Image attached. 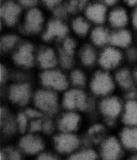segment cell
<instances>
[{"label": "cell", "instance_id": "obj_1", "mask_svg": "<svg viewBox=\"0 0 137 160\" xmlns=\"http://www.w3.org/2000/svg\"><path fill=\"white\" fill-rule=\"evenodd\" d=\"M98 62L103 70L116 71L125 65L124 51L109 45L103 48L99 55Z\"/></svg>", "mask_w": 137, "mask_h": 160}, {"label": "cell", "instance_id": "obj_2", "mask_svg": "<svg viewBox=\"0 0 137 160\" xmlns=\"http://www.w3.org/2000/svg\"><path fill=\"white\" fill-rule=\"evenodd\" d=\"M131 9L123 3L109 8L107 24L112 30L131 27Z\"/></svg>", "mask_w": 137, "mask_h": 160}, {"label": "cell", "instance_id": "obj_3", "mask_svg": "<svg viewBox=\"0 0 137 160\" xmlns=\"http://www.w3.org/2000/svg\"><path fill=\"white\" fill-rule=\"evenodd\" d=\"M90 87L95 95L106 96L112 92L117 86L113 75L103 70L94 73L90 83Z\"/></svg>", "mask_w": 137, "mask_h": 160}, {"label": "cell", "instance_id": "obj_4", "mask_svg": "<svg viewBox=\"0 0 137 160\" xmlns=\"http://www.w3.org/2000/svg\"><path fill=\"white\" fill-rule=\"evenodd\" d=\"M137 39V33L131 27L114 29L111 32L110 45L124 51L136 44Z\"/></svg>", "mask_w": 137, "mask_h": 160}, {"label": "cell", "instance_id": "obj_5", "mask_svg": "<svg viewBox=\"0 0 137 160\" xmlns=\"http://www.w3.org/2000/svg\"><path fill=\"white\" fill-rule=\"evenodd\" d=\"M109 8L98 1L89 2L84 9L85 18L91 24H94L95 26L104 25L107 23Z\"/></svg>", "mask_w": 137, "mask_h": 160}, {"label": "cell", "instance_id": "obj_6", "mask_svg": "<svg viewBox=\"0 0 137 160\" xmlns=\"http://www.w3.org/2000/svg\"><path fill=\"white\" fill-rule=\"evenodd\" d=\"M123 100L116 96H111L101 102L100 108L101 113L108 118L110 122L121 116L124 106Z\"/></svg>", "mask_w": 137, "mask_h": 160}, {"label": "cell", "instance_id": "obj_7", "mask_svg": "<svg viewBox=\"0 0 137 160\" xmlns=\"http://www.w3.org/2000/svg\"><path fill=\"white\" fill-rule=\"evenodd\" d=\"M124 148L119 138L110 137L102 143L101 156L105 160H117L121 158Z\"/></svg>", "mask_w": 137, "mask_h": 160}, {"label": "cell", "instance_id": "obj_8", "mask_svg": "<svg viewBox=\"0 0 137 160\" xmlns=\"http://www.w3.org/2000/svg\"><path fill=\"white\" fill-rule=\"evenodd\" d=\"M116 86L126 92L136 87L132 68L126 65L114 71L113 74Z\"/></svg>", "mask_w": 137, "mask_h": 160}, {"label": "cell", "instance_id": "obj_9", "mask_svg": "<svg viewBox=\"0 0 137 160\" xmlns=\"http://www.w3.org/2000/svg\"><path fill=\"white\" fill-rule=\"evenodd\" d=\"M111 28L104 25H97L92 28L88 37L91 44L95 47L104 48L110 45Z\"/></svg>", "mask_w": 137, "mask_h": 160}, {"label": "cell", "instance_id": "obj_10", "mask_svg": "<svg viewBox=\"0 0 137 160\" xmlns=\"http://www.w3.org/2000/svg\"><path fill=\"white\" fill-rule=\"evenodd\" d=\"M64 106L68 109L84 110L87 106L86 96L80 90H73L66 93L64 97Z\"/></svg>", "mask_w": 137, "mask_h": 160}, {"label": "cell", "instance_id": "obj_11", "mask_svg": "<svg viewBox=\"0 0 137 160\" xmlns=\"http://www.w3.org/2000/svg\"><path fill=\"white\" fill-rule=\"evenodd\" d=\"M34 102L37 107L42 110L53 113L57 107L56 96L50 92L41 91L36 93Z\"/></svg>", "mask_w": 137, "mask_h": 160}, {"label": "cell", "instance_id": "obj_12", "mask_svg": "<svg viewBox=\"0 0 137 160\" xmlns=\"http://www.w3.org/2000/svg\"><path fill=\"white\" fill-rule=\"evenodd\" d=\"M41 81L45 86L62 90L67 86V81L64 74L55 71L43 72L41 76Z\"/></svg>", "mask_w": 137, "mask_h": 160}, {"label": "cell", "instance_id": "obj_13", "mask_svg": "<svg viewBox=\"0 0 137 160\" xmlns=\"http://www.w3.org/2000/svg\"><path fill=\"white\" fill-rule=\"evenodd\" d=\"M119 138L124 148L137 151V126H125L120 131Z\"/></svg>", "mask_w": 137, "mask_h": 160}, {"label": "cell", "instance_id": "obj_14", "mask_svg": "<svg viewBox=\"0 0 137 160\" xmlns=\"http://www.w3.org/2000/svg\"><path fill=\"white\" fill-rule=\"evenodd\" d=\"M120 117L125 126H137V99L126 100Z\"/></svg>", "mask_w": 137, "mask_h": 160}, {"label": "cell", "instance_id": "obj_15", "mask_svg": "<svg viewBox=\"0 0 137 160\" xmlns=\"http://www.w3.org/2000/svg\"><path fill=\"white\" fill-rule=\"evenodd\" d=\"M55 142L58 151L62 153H69L78 148L79 140L73 135L65 134L55 137Z\"/></svg>", "mask_w": 137, "mask_h": 160}, {"label": "cell", "instance_id": "obj_16", "mask_svg": "<svg viewBox=\"0 0 137 160\" xmlns=\"http://www.w3.org/2000/svg\"><path fill=\"white\" fill-rule=\"evenodd\" d=\"M43 17L42 13L37 9L29 10L25 20L24 28L29 33H36L40 29L43 24Z\"/></svg>", "mask_w": 137, "mask_h": 160}, {"label": "cell", "instance_id": "obj_17", "mask_svg": "<svg viewBox=\"0 0 137 160\" xmlns=\"http://www.w3.org/2000/svg\"><path fill=\"white\" fill-rule=\"evenodd\" d=\"M67 27L60 21L54 20L51 21L48 26L43 34L44 40L50 41L54 39L63 38L67 34Z\"/></svg>", "mask_w": 137, "mask_h": 160}, {"label": "cell", "instance_id": "obj_18", "mask_svg": "<svg viewBox=\"0 0 137 160\" xmlns=\"http://www.w3.org/2000/svg\"><path fill=\"white\" fill-rule=\"evenodd\" d=\"M33 47L29 43L23 44L18 49L14 56V60L17 64L29 67L34 61Z\"/></svg>", "mask_w": 137, "mask_h": 160}, {"label": "cell", "instance_id": "obj_19", "mask_svg": "<svg viewBox=\"0 0 137 160\" xmlns=\"http://www.w3.org/2000/svg\"><path fill=\"white\" fill-rule=\"evenodd\" d=\"M20 7L12 2L5 3L1 9V15L8 26L14 25L20 13Z\"/></svg>", "mask_w": 137, "mask_h": 160}, {"label": "cell", "instance_id": "obj_20", "mask_svg": "<svg viewBox=\"0 0 137 160\" xmlns=\"http://www.w3.org/2000/svg\"><path fill=\"white\" fill-rule=\"evenodd\" d=\"M10 98L13 102L23 105L26 104L29 96V86L27 84L14 85L10 89Z\"/></svg>", "mask_w": 137, "mask_h": 160}, {"label": "cell", "instance_id": "obj_21", "mask_svg": "<svg viewBox=\"0 0 137 160\" xmlns=\"http://www.w3.org/2000/svg\"><path fill=\"white\" fill-rule=\"evenodd\" d=\"M20 146L28 153L35 154L42 150L43 144L40 139L32 136H27L21 140Z\"/></svg>", "mask_w": 137, "mask_h": 160}, {"label": "cell", "instance_id": "obj_22", "mask_svg": "<svg viewBox=\"0 0 137 160\" xmlns=\"http://www.w3.org/2000/svg\"><path fill=\"white\" fill-rule=\"evenodd\" d=\"M72 27L75 34L81 37L88 36L92 28L91 23L85 17L75 18L73 21Z\"/></svg>", "mask_w": 137, "mask_h": 160}, {"label": "cell", "instance_id": "obj_23", "mask_svg": "<svg viewBox=\"0 0 137 160\" xmlns=\"http://www.w3.org/2000/svg\"><path fill=\"white\" fill-rule=\"evenodd\" d=\"M80 122V117L75 113L65 115L59 122V128L64 132H71L77 129Z\"/></svg>", "mask_w": 137, "mask_h": 160}, {"label": "cell", "instance_id": "obj_24", "mask_svg": "<svg viewBox=\"0 0 137 160\" xmlns=\"http://www.w3.org/2000/svg\"><path fill=\"white\" fill-rule=\"evenodd\" d=\"M80 58L81 61L85 66L93 65L97 60V54L94 46L91 44L83 46L81 50Z\"/></svg>", "mask_w": 137, "mask_h": 160}, {"label": "cell", "instance_id": "obj_25", "mask_svg": "<svg viewBox=\"0 0 137 160\" xmlns=\"http://www.w3.org/2000/svg\"><path fill=\"white\" fill-rule=\"evenodd\" d=\"M38 59L41 66L45 69L53 67L57 64L55 54L51 49H46L41 51Z\"/></svg>", "mask_w": 137, "mask_h": 160}, {"label": "cell", "instance_id": "obj_26", "mask_svg": "<svg viewBox=\"0 0 137 160\" xmlns=\"http://www.w3.org/2000/svg\"><path fill=\"white\" fill-rule=\"evenodd\" d=\"M124 52L125 65L131 68L137 65V43L125 50Z\"/></svg>", "mask_w": 137, "mask_h": 160}, {"label": "cell", "instance_id": "obj_27", "mask_svg": "<svg viewBox=\"0 0 137 160\" xmlns=\"http://www.w3.org/2000/svg\"><path fill=\"white\" fill-rule=\"evenodd\" d=\"M90 0H70L66 6L68 12H76L84 10Z\"/></svg>", "mask_w": 137, "mask_h": 160}, {"label": "cell", "instance_id": "obj_28", "mask_svg": "<svg viewBox=\"0 0 137 160\" xmlns=\"http://www.w3.org/2000/svg\"><path fill=\"white\" fill-rule=\"evenodd\" d=\"M73 84L78 87H83L86 83V77L85 73L80 70H75L71 74Z\"/></svg>", "mask_w": 137, "mask_h": 160}, {"label": "cell", "instance_id": "obj_29", "mask_svg": "<svg viewBox=\"0 0 137 160\" xmlns=\"http://www.w3.org/2000/svg\"><path fill=\"white\" fill-rule=\"evenodd\" d=\"M97 158V155L96 152L91 149L84 150L78 153L73 155L70 157V160H95Z\"/></svg>", "mask_w": 137, "mask_h": 160}, {"label": "cell", "instance_id": "obj_30", "mask_svg": "<svg viewBox=\"0 0 137 160\" xmlns=\"http://www.w3.org/2000/svg\"><path fill=\"white\" fill-rule=\"evenodd\" d=\"M18 42V38L16 36L13 35H7L1 40V47L4 50L12 49Z\"/></svg>", "mask_w": 137, "mask_h": 160}, {"label": "cell", "instance_id": "obj_31", "mask_svg": "<svg viewBox=\"0 0 137 160\" xmlns=\"http://www.w3.org/2000/svg\"><path fill=\"white\" fill-rule=\"evenodd\" d=\"M76 43L72 39H66L63 43L62 48L60 51L70 56L73 55L76 48Z\"/></svg>", "mask_w": 137, "mask_h": 160}, {"label": "cell", "instance_id": "obj_32", "mask_svg": "<svg viewBox=\"0 0 137 160\" xmlns=\"http://www.w3.org/2000/svg\"><path fill=\"white\" fill-rule=\"evenodd\" d=\"M60 52L61 62L62 66L65 68H69L72 65V56L68 55L64 53L61 51H60Z\"/></svg>", "mask_w": 137, "mask_h": 160}, {"label": "cell", "instance_id": "obj_33", "mask_svg": "<svg viewBox=\"0 0 137 160\" xmlns=\"http://www.w3.org/2000/svg\"><path fill=\"white\" fill-rule=\"evenodd\" d=\"M18 122L20 131L21 133H24L26 131L27 124V121L25 115L23 114H19L18 116Z\"/></svg>", "mask_w": 137, "mask_h": 160}, {"label": "cell", "instance_id": "obj_34", "mask_svg": "<svg viewBox=\"0 0 137 160\" xmlns=\"http://www.w3.org/2000/svg\"><path fill=\"white\" fill-rule=\"evenodd\" d=\"M131 27L137 33V7L131 9Z\"/></svg>", "mask_w": 137, "mask_h": 160}, {"label": "cell", "instance_id": "obj_35", "mask_svg": "<svg viewBox=\"0 0 137 160\" xmlns=\"http://www.w3.org/2000/svg\"><path fill=\"white\" fill-rule=\"evenodd\" d=\"M97 1L103 3L109 8L122 3L121 0H97Z\"/></svg>", "mask_w": 137, "mask_h": 160}, {"label": "cell", "instance_id": "obj_36", "mask_svg": "<svg viewBox=\"0 0 137 160\" xmlns=\"http://www.w3.org/2000/svg\"><path fill=\"white\" fill-rule=\"evenodd\" d=\"M42 128L41 121H36L32 122L31 124V131L34 132V131H39Z\"/></svg>", "mask_w": 137, "mask_h": 160}, {"label": "cell", "instance_id": "obj_37", "mask_svg": "<svg viewBox=\"0 0 137 160\" xmlns=\"http://www.w3.org/2000/svg\"><path fill=\"white\" fill-rule=\"evenodd\" d=\"M121 2L130 9L137 7V0H121Z\"/></svg>", "mask_w": 137, "mask_h": 160}, {"label": "cell", "instance_id": "obj_38", "mask_svg": "<svg viewBox=\"0 0 137 160\" xmlns=\"http://www.w3.org/2000/svg\"><path fill=\"white\" fill-rule=\"evenodd\" d=\"M27 115L29 117L32 118H40L41 117V114L34 110L28 109L26 111Z\"/></svg>", "mask_w": 137, "mask_h": 160}, {"label": "cell", "instance_id": "obj_39", "mask_svg": "<svg viewBox=\"0 0 137 160\" xmlns=\"http://www.w3.org/2000/svg\"><path fill=\"white\" fill-rule=\"evenodd\" d=\"M37 0H19L22 5L25 7H31L34 6Z\"/></svg>", "mask_w": 137, "mask_h": 160}, {"label": "cell", "instance_id": "obj_40", "mask_svg": "<svg viewBox=\"0 0 137 160\" xmlns=\"http://www.w3.org/2000/svg\"><path fill=\"white\" fill-rule=\"evenodd\" d=\"M46 5L48 7H52L57 5L61 0H43Z\"/></svg>", "mask_w": 137, "mask_h": 160}, {"label": "cell", "instance_id": "obj_41", "mask_svg": "<svg viewBox=\"0 0 137 160\" xmlns=\"http://www.w3.org/2000/svg\"><path fill=\"white\" fill-rule=\"evenodd\" d=\"M43 128L44 130L47 132H50L52 131L53 128V125L51 122L50 121H47L45 122L43 126Z\"/></svg>", "mask_w": 137, "mask_h": 160}, {"label": "cell", "instance_id": "obj_42", "mask_svg": "<svg viewBox=\"0 0 137 160\" xmlns=\"http://www.w3.org/2000/svg\"><path fill=\"white\" fill-rule=\"evenodd\" d=\"M10 153V158L13 160H18L20 158V155L18 152L15 151H10L9 152Z\"/></svg>", "mask_w": 137, "mask_h": 160}, {"label": "cell", "instance_id": "obj_43", "mask_svg": "<svg viewBox=\"0 0 137 160\" xmlns=\"http://www.w3.org/2000/svg\"><path fill=\"white\" fill-rule=\"evenodd\" d=\"M39 160H55V158L53 157L52 156L48 154H42L40 156L39 158Z\"/></svg>", "mask_w": 137, "mask_h": 160}, {"label": "cell", "instance_id": "obj_44", "mask_svg": "<svg viewBox=\"0 0 137 160\" xmlns=\"http://www.w3.org/2000/svg\"><path fill=\"white\" fill-rule=\"evenodd\" d=\"M1 82H3V80H5L6 77V72L5 68H3V67L1 66Z\"/></svg>", "mask_w": 137, "mask_h": 160}, {"label": "cell", "instance_id": "obj_45", "mask_svg": "<svg viewBox=\"0 0 137 160\" xmlns=\"http://www.w3.org/2000/svg\"><path fill=\"white\" fill-rule=\"evenodd\" d=\"M132 68L133 76H134V80H135V85L137 87V65Z\"/></svg>", "mask_w": 137, "mask_h": 160}, {"label": "cell", "instance_id": "obj_46", "mask_svg": "<svg viewBox=\"0 0 137 160\" xmlns=\"http://www.w3.org/2000/svg\"><path fill=\"white\" fill-rule=\"evenodd\" d=\"M132 157V159H135V160H137V154L134 155Z\"/></svg>", "mask_w": 137, "mask_h": 160}, {"label": "cell", "instance_id": "obj_47", "mask_svg": "<svg viewBox=\"0 0 137 160\" xmlns=\"http://www.w3.org/2000/svg\"><path fill=\"white\" fill-rule=\"evenodd\" d=\"M4 157H5V156H3V154L1 153V158H0V159H1V160H3V159H4Z\"/></svg>", "mask_w": 137, "mask_h": 160}, {"label": "cell", "instance_id": "obj_48", "mask_svg": "<svg viewBox=\"0 0 137 160\" xmlns=\"http://www.w3.org/2000/svg\"><path fill=\"white\" fill-rule=\"evenodd\" d=\"M136 43H137V42H136Z\"/></svg>", "mask_w": 137, "mask_h": 160}]
</instances>
